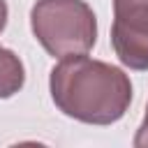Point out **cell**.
Here are the masks:
<instances>
[{
	"label": "cell",
	"instance_id": "6da1fadb",
	"mask_svg": "<svg viewBox=\"0 0 148 148\" xmlns=\"http://www.w3.org/2000/svg\"><path fill=\"white\" fill-rule=\"evenodd\" d=\"M51 99L67 116L88 125L118 123L132 102L130 76L86 53L60 58L49 76Z\"/></svg>",
	"mask_w": 148,
	"mask_h": 148
},
{
	"label": "cell",
	"instance_id": "7a4b0ae2",
	"mask_svg": "<svg viewBox=\"0 0 148 148\" xmlns=\"http://www.w3.org/2000/svg\"><path fill=\"white\" fill-rule=\"evenodd\" d=\"M30 28L53 58L88 53L97 42V18L86 0H37L30 9Z\"/></svg>",
	"mask_w": 148,
	"mask_h": 148
},
{
	"label": "cell",
	"instance_id": "3957f363",
	"mask_svg": "<svg viewBox=\"0 0 148 148\" xmlns=\"http://www.w3.org/2000/svg\"><path fill=\"white\" fill-rule=\"evenodd\" d=\"M111 46L125 67L148 69V0H113Z\"/></svg>",
	"mask_w": 148,
	"mask_h": 148
},
{
	"label": "cell",
	"instance_id": "277c9868",
	"mask_svg": "<svg viewBox=\"0 0 148 148\" xmlns=\"http://www.w3.org/2000/svg\"><path fill=\"white\" fill-rule=\"evenodd\" d=\"M25 83V69H23V62L21 58L0 46V99H7L12 95H16Z\"/></svg>",
	"mask_w": 148,
	"mask_h": 148
},
{
	"label": "cell",
	"instance_id": "5b68a950",
	"mask_svg": "<svg viewBox=\"0 0 148 148\" xmlns=\"http://www.w3.org/2000/svg\"><path fill=\"white\" fill-rule=\"evenodd\" d=\"M134 146L136 148H148V106H146V116H143V123L134 136Z\"/></svg>",
	"mask_w": 148,
	"mask_h": 148
},
{
	"label": "cell",
	"instance_id": "8992f818",
	"mask_svg": "<svg viewBox=\"0 0 148 148\" xmlns=\"http://www.w3.org/2000/svg\"><path fill=\"white\" fill-rule=\"evenodd\" d=\"M7 14H9V12H7V2L0 0V32H2L5 25H7Z\"/></svg>",
	"mask_w": 148,
	"mask_h": 148
}]
</instances>
